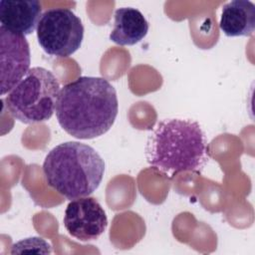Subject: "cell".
Here are the masks:
<instances>
[{
  "label": "cell",
  "instance_id": "1",
  "mask_svg": "<svg viewBox=\"0 0 255 255\" xmlns=\"http://www.w3.org/2000/svg\"><path fill=\"white\" fill-rule=\"evenodd\" d=\"M55 112L59 125L70 135L79 139L101 136L118 116L117 91L105 78L80 77L61 88Z\"/></svg>",
  "mask_w": 255,
  "mask_h": 255
},
{
  "label": "cell",
  "instance_id": "2",
  "mask_svg": "<svg viewBox=\"0 0 255 255\" xmlns=\"http://www.w3.org/2000/svg\"><path fill=\"white\" fill-rule=\"evenodd\" d=\"M145 157L152 168L168 177L183 171L200 173L208 158L205 134L195 121L163 120L147 139Z\"/></svg>",
  "mask_w": 255,
  "mask_h": 255
},
{
  "label": "cell",
  "instance_id": "3",
  "mask_svg": "<svg viewBox=\"0 0 255 255\" xmlns=\"http://www.w3.org/2000/svg\"><path fill=\"white\" fill-rule=\"evenodd\" d=\"M105 172V161L89 144L66 141L46 155L43 173L46 183L67 199L91 195L99 187Z\"/></svg>",
  "mask_w": 255,
  "mask_h": 255
},
{
  "label": "cell",
  "instance_id": "4",
  "mask_svg": "<svg viewBox=\"0 0 255 255\" xmlns=\"http://www.w3.org/2000/svg\"><path fill=\"white\" fill-rule=\"evenodd\" d=\"M56 76L43 67L31 68L8 93L5 106L17 121L31 125L52 118L60 93Z\"/></svg>",
  "mask_w": 255,
  "mask_h": 255
},
{
  "label": "cell",
  "instance_id": "5",
  "mask_svg": "<svg viewBox=\"0 0 255 255\" xmlns=\"http://www.w3.org/2000/svg\"><path fill=\"white\" fill-rule=\"evenodd\" d=\"M36 33L41 48L48 55L65 58L81 47L84 26L72 10L52 8L42 14Z\"/></svg>",
  "mask_w": 255,
  "mask_h": 255
},
{
  "label": "cell",
  "instance_id": "6",
  "mask_svg": "<svg viewBox=\"0 0 255 255\" xmlns=\"http://www.w3.org/2000/svg\"><path fill=\"white\" fill-rule=\"evenodd\" d=\"M63 221L68 233L81 241L98 239L108 226L104 208L96 198L90 196L71 200Z\"/></svg>",
  "mask_w": 255,
  "mask_h": 255
},
{
  "label": "cell",
  "instance_id": "7",
  "mask_svg": "<svg viewBox=\"0 0 255 255\" xmlns=\"http://www.w3.org/2000/svg\"><path fill=\"white\" fill-rule=\"evenodd\" d=\"M1 95L9 93L30 70V47L24 36L0 27Z\"/></svg>",
  "mask_w": 255,
  "mask_h": 255
},
{
  "label": "cell",
  "instance_id": "8",
  "mask_svg": "<svg viewBox=\"0 0 255 255\" xmlns=\"http://www.w3.org/2000/svg\"><path fill=\"white\" fill-rule=\"evenodd\" d=\"M41 14L42 5L38 0L0 1V27L16 35L25 37L34 32Z\"/></svg>",
  "mask_w": 255,
  "mask_h": 255
},
{
  "label": "cell",
  "instance_id": "9",
  "mask_svg": "<svg viewBox=\"0 0 255 255\" xmlns=\"http://www.w3.org/2000/svg\"><path fill=\"white\" fill-rule=\"evenodd\" d=\"M149 24L143 14L132 7H122L114 15V28L110 40L121 46H132L147 34Z\"/></svg>",
  "mask_w": 255,
  "mask_h": 255
},
{
  "label": "cell",
  "instance_id": "10",
  "mask_svg": "<svg viewBox=\"0 0 255 255\" xmlns=\"http://www.w3.org/2000/svg\"><path fill=\"white\" fill-rule=\"evenodd\" d=\"M219 28L227 37H249L255 30V5L248 0H233L222 7Z\"/></svg>",
  "mask_w": 255,
  "mask_h": 255
},
{
  "label": "cell",
  "instance_id": "11",
  "mask_svg": "<svg viewBox=\"0 0 255 255\" xmlns=\"http://www.w3.org/2000/svg\"><path fill=\"white\" fill-rule=\"evenodd\" d=\"M23 252H37V253H51V245L41 237H30L15 243L12 246L11 254Z\"/></svg>",
  "mask_w": 255,
  "mask_h": 255
}]
</instances>
